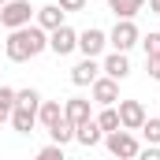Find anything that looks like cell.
<instances>
[{
    "label": "cell",
    "mask_w": 160,
    "mask_h": 160,
    "mask_svg": "<svg viewBox=\"0 0 160 160\" xmlns=\"http://www.w3.org/2000/svg\"><path fill=\"white\" fill-rule=\"evenodd\" d=\"M48 48V34L41 30V26H22V30H11L8 41H4V56L11 60V63H26V60H34Z\"/></svg>",
    "instance_id": "obj_1"
},
{
    "label": "cell",
    "mask_w": 160,
    "mask_h": 160,
    "mask_svg": "<svg viewBox=\"0 0 160 160\" xmlns=\"http://www.w3.org/2000/svg\"><path fill=\"white\" fill-rule=\"evenodd\" d=\"M38 15V8H30V0H8L4 8H0V26L11 34V30H22V26H30V19Z\"/></svg>",
    "instance_id": "obj_2"
},
{
    "label": "cell",
    "mask_w": 160,
    "mask_h": 160,
    "mask_svg": "<svg viewBox=\"0 0 160 160\" xmlns=\"http://www.w3.org/2000/svg\"><path fill=\"white\" fill-rule=\"evenodd\" d=\"M138 41H142V30L134 26V19H116V26H112V34H108V45H112L116 52H130Z\"/></svg>",
    "instance_id": "obj_3"
},
{
    "label": "cell",
    "mask_w": 160,
    "mask_h": 160,
    "mask_svg": "<svg viewBox=\"0 0 160 160\" xmlns=\"http://www.w3.org/2000/svg\"><path fill=\"white\" fill-rule=\"evenodd\" d=\"M104 145H108V153L119 160H134L142 153V145H138V138L130 134V130H112V134H104Z\"/></svg>",
    "instance_id": "obj_4"
},
{
    "label": "cell",
    "mask_w": 160,
    "mask_h": 160,
    "mask_svg": "<svg viewBox=\"0 0 160 160\" xmlns=\"http://www.w3.org/2000/svg\"><path fill=\"white\" fill-rule=\"evenodd\" d=\"M116 112H119V127H123V130H130V134H134V130H142V123L149 119L142 101H119V104H116Z\"/></svg>",
    "instance_id": "obj_5"
},
{
    "label": "cell",
    "mask_w": 160,
    "mask_h": 160,
    "mask_svg": "<svg viewBox=\"0 0 160 160\" xmlns=\"http://www.w3.org/2000/svg\"><path fill=\"white\" fill-rule=\"evenodd\" d=\"M104 48H108V34H104V30L89 26V30H82V34H78V52L86 56V60H97Z\"/></svg>",
    "instance_id": "obj_6"
},
{
    "label": "cell",
    "mask_w": 160,
    "mask_h": 160,
    "mask_svg": "<svg viewBox=\"0 0 160 160\" xmlns=\"http://www.w3.org/2000/svg\"><path fill=\"white\" fill-rule=\"evenodd\" d=\"M89 93H93V104H101V108H112V104H119V82L108 78V75H101V78L89 86Z\"/></svg>",
    "instance_id": "obj_7"
},
{
    "label": "cell",
    "mask_w": 160,
    "mask_h": 160,
    "mask_svg": "<svg viewBox=\"0 0 160 160\" xmlns=\"http://www.w3.org/2000/svg\"><path fill=\"white\" fill-rule=\"evenodd\" d=\"M75 48H78V30H71L67 22H63L60 30L48 34V52H56V56H71Z\"/></svg>",
    "instance_id": "obj_8"
},
{
    "label": "cell",
    "mask_w": 160,
    "mask_h": 160,
    "mask_svg": "<svg viewBox=\"0 0 160 160\" xmlns=\"http://www.w3.org/2000/svg\"><path fill=\"white\" fill-rule=\"evenodd\" d=\"M97 78H101V63H97V60H86V56H82L78 63L71 67V82H75V86H93Z\"/></svg>",
    "instance_id": "obj_9"
},
{
    "label": "cell",
    "mask_w": 160,
    "mask_h": 160,
    "mask_svg": "<svg viewBox=\"0 0 160 160\" xmlns=\"http://www.w3.org/2000/svg\"><path fill=\"white\" fill-rule=\"evenodd\" d=\"M63 119L67 123H86V119H93V108H89V101L86 97H71V101H63Z\"/></svg>",
    "instance_id": "obj_10"
},
{
    "label": "cell",
    "mask_w": 160,
    "mask_h": 160,
    "mask_svg": "<svg viewBox=\"0 0 160 160\" xmlns=\"http://www.w3.org/2000/svg\"><path fill=\"white\" fill-rule=\"evenodd\" d=\"M38 22L34 26H41L45 34H52V30H60L63 26V11H60V4H45V8H38V15H34Z\"/></svg>",
    "instance_id": "obj_11"
},
{
    "label": "cell",
    "mask_w": 160,
    "mask_h": 160,
    "mask_svg": "<svg viewBox=\"0 0 160 160\" xmlns=\"http://www.w3.org/2000/svg\"><path fill=\"white\" fill-rule=\"evenodd\" d=\"M75 142L86 145V149H93V145H101V142H104V130L97 127V119H86V123L75 127Z\"/></svg>",
    "instance_id": "obj_12"
},
{
    "label": "cell",
    "mask_w": 160,
    "mask_h": 160,
    "mask_svg": "<svg viewBox=\"0 0 160 160\" xmlns=\"http://www.w3.org/2000/svg\"><path fill=\"white\" fill-rule=\"evenodd\" d=\"M101 71L108 75V78L123 82L130 75V60H127V52H112V56H104V63H101Z\"/></svg>",
    "instance_id": "obj_13"
},
{
    "label": "cell",
    "mask_w": 160,
    "mask_h": 160,
    "mask_svg": "<svg viewBox=\"0 0 160 160\" xmlns=\"http://www.w3.org/2000/svg\"><path fill=\"white\" fill-rule=\"evenodd\" d=\"M11 127H15L19 134H30V130L38 127V108H22V104H15V108H11Z\"/></svg>",
    "instance_id": "obj_14"
},
{
    "label": "cell",
    "mask_w": 160,
    "mask_h": 160,
    "mask_svg": "<svg viewBox=\"0 0 160 160\" xmlns=\"http://www.w3.org/2000/svg\"><path fill=\"white\" fill-rule=\"evenodd\" d=\"M63 119V101H41V108H38V123L48 130L52 123H60Z\"/></svg>",
    "instance_id": "obj_15"
},
{
    "label": "cell",
    "mask_w": 160,
    "mask_h": 160,
    "mask_svg": "<svg viewBox=\"0 0 160 160\" xmlns=\"http://www.w3.org/2000/svg\"><path fill=\"white\" fill-rule=\"evenodd\" d=\"M108 11L116 19H134L138 11H145V0H108Z\"/></svg>",
    "instance_id": "obj_16"
},
{
    "label": "cell",
    "mask_w": 160,
    "mask_h": 160,
    "mask_svg": "<svg viewBox=\"0 0 160 160\" xmlns=\"http://www.w3.org/2000/svg\"><path fill=\"white\" fill-rule=\"evenodd\" d=\"M48 138H52V145H67V142H75V123L60 119L48 127Z\"/></svg>",
    "instance_id": "obj_17"
},
{
    "label": "cell",
    "mask_w": 160,
    "mask_h": 160,
    "mask_svg": "<svg viewBox=\"0 0 160 160\" xmlns=\"http://www.w3.org/2000/svg\"><path fill=\"white\" fill-rule=\"evenodd\" d=\"M93 119H97V127H101L104 134L123 130V127H119V112H116V104H112V108H101V116H93Z\"/></svg>",
    "instance_id": "obj_18"
},
{
    "label": "cell",
    "mask_w": 160,
    "mask_h": 160,
    "mask_svg": "<svg viewBox=\"0 0 160 160\" xmlns=\"http://www.w3.org/2000/svg\"><path fill=\"white\" fill-rule=\"evenodd\" d=\"M15 104H22V108H41V93L30 86V89H15Z\"/></svg>",
    "instance_id": "obj_19"
},
{
    "label": "cell",
    "mask_w": 160,
    "mask_h": 160,
    "mask_svg": "<svg viewBox=\"0 0 160 160\" xmlns=\"http://www.w3.org/2000/svg\"><path fill=\"white\" fill-rule=\"evenodd\" d=\"M142 48H145V60H153V56H160V30H153V34H145V38H142Z\"/></svg>",
    "instance_id": "obj_20"
},
{
    "label": "cell",
    "mask_w": 160,
    "mask_h": 160,
    "mask_svg": "<svg viewBox=\"0 0 160 160\" xmlns=\"http://www.w3.org/2000/svg\"><path fill=\"white\" fill-rule=\"evenodd\" d=\"M142 134H145L149 145H160V119H145L142 123Z\"/></svg>",
    "instance_id": "obj_21"
},
{
    "label": "cell",
    "mask_w": 160,
    "mask_h": 160,
    "mask_svg": "<svg viewBox=\"0 0 160 160\" xmlns=\"http://www.w3.org/2000/svg\"><path fill=\"white\" fill-rule=\"evenodd\" d=\"M34 160H67V157H63V145H52V142H48L45 149H38Z\"/></svg>",
    "instance_id": "obj_22"
},
{
    "label": "cell",
    "mask_w": 160,
    "mask_h": 160,
    "mask_svg": "<svg viewBox=\"0 0 160 160\" xmlns=\"http://www.w3.org/2000/svg\"><path fill=\"white\" fill-rule=\"evenodd\" d=\"M0 104H4L8 112L15 108V89H11V86H0Z\"/></svg>",
    "instance_id": "obj_23"
},
{
    "label": "cell",
    "mask_w": 160,
    "mask_h": 160,
    "mask_svg": "<svg viewBox=\"0 0 160 160\" xmlns=\"http://www.w3.org/2000/svg\"><path fill=\"white\" fill-rule=\"evenodd\" d=\"M60 11H86V0H60Z\"/></svg>",
    "instance_id": "obj_24"
},
{
    "label": "cell",
    "mask_w": 160,
    "mask_h": 160,
    "mask_svg": "<svg viewBox=\"0 0 160 160\" xmlns=\"http://www.w3.org/2000/svg\"><path fill=\"white\" fill-rule=\"evenodd\" d=\"M145 71H149V78H153V82H160V56L145 60Z\"/></svg>",
    "instance_id": "obj_25"
},
{
    "label": "cell",
    "mask_w": 160,
    "mask_h": 160,
    "mask_svg": "<svg viewBox=\"0 0 160 160\" xmlns=\"http://www.w3.org/2000/svg\"><path fill=\"white\" fill-rule=\"evenodd\" d=\"M134 160H160V145H145V149H142Z\"/></svg>",
    "instance_id": "obj_26"
},
{
    "label": "cell",
    "mask_w": 160,
    "mask_h": 160,
    "mask_svg": "<svg viewBox=\"0 0 160 160\" xmlns=\"http://www.w3.org/2000/svg\"><path fill=\"white\" fill-rule=\"evenodd\" d=\"M0 123H11V112H8L4 104H0Z\"/></svg>",
    "instance_id": "obj_27"
},
{
    "label": "cell",
    "mask_w": 160,
    "mask_h": 160,
    "mask_svg": "<svg viewBox=\"0 0 160 160\" xmlns=\"http://www.w3.org/2000/svg\"><path fill=\"white\" fill-rule=\"evenodd\" d=\"M149 11H153V15H160V0H149Z\"/></svg>",
    "instance_id": "obj_28"
},
{
    "label": "cell",
    "mask_w": 160,
    "mask_h": 160,
    "mask_svg": "<svg viewBox=\"0 0 160 160\" xmlns=\"http://www.w3.org/2000/svg\"><path fill=\"white\" fill-rule=\"evenodd\" d=\"M4 4H8V0H0V8H4Z\"/></svg>",
    "instance_id": "obj_29"
}]
</instances>
